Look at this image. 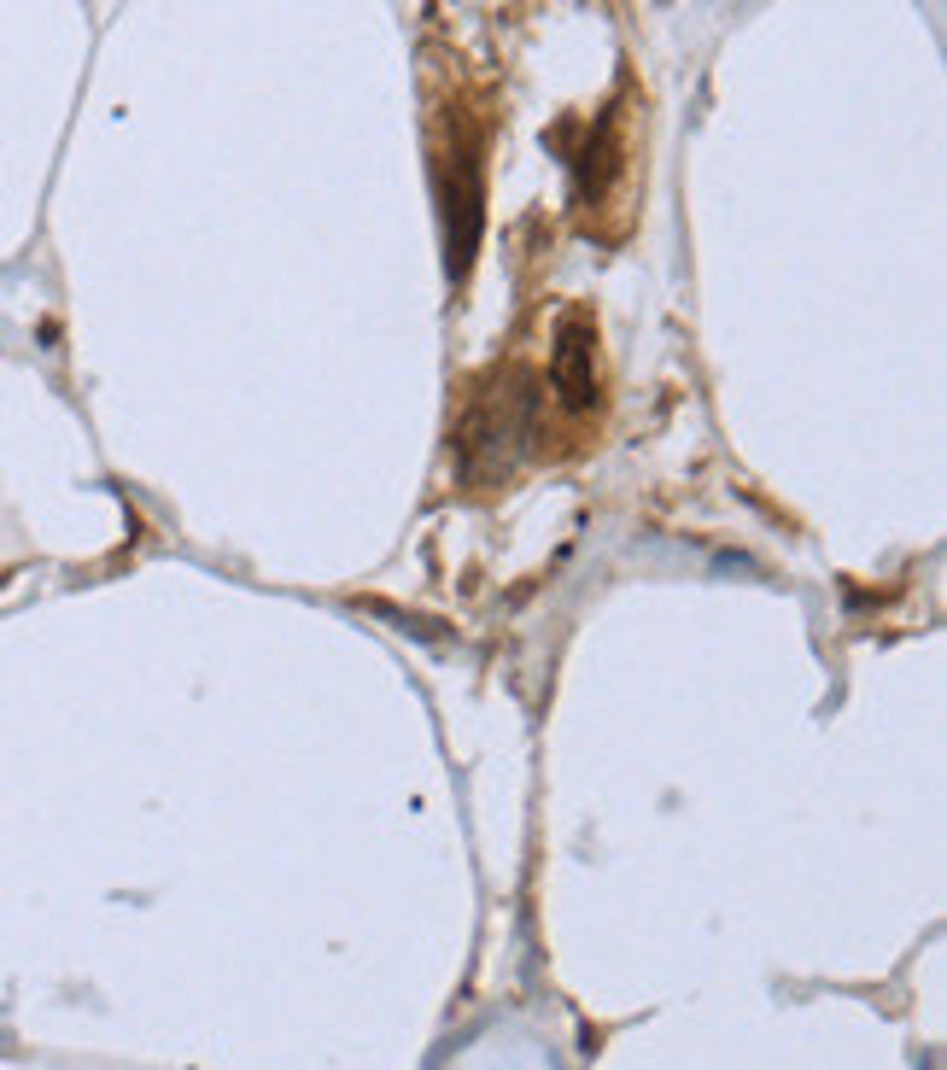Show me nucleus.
I'll return each instance as SVG.
<instances>
[{
    "label": "nucleus",
    "mask_w": 947,
    "mask_h": 1070,
    "mask_svg": "<svg viewBox=\"0 0 947 1070\" xmlns=\"http://www.w3.org/2000/svg\"><path fill=\"white\" fill-rule=\"evenodd\" d=\"M550 381L562 393L568 410H585L597 398V357H591V322L568 316L556 328V357H550Z\"/></svg>",
    "instance_id": "f257e3e1"
},
{
    "label": "nucleus",
    "mask_w": 947,
    "mask_h": 1070,
    "mask_svg": "<svg viewBox=\"0 0 947 1070\" xmlns=\"http://www.w3.org/2000/svg\"><path fill=\"white\" fill-rule=\"evenodd\" d=\"M450 216H457V235H450V270H469L479 228H486V182H479V164H462L457 182H450Z\"/></svg>",
    "instance_id": "f03ea898"
}]
</instances>
